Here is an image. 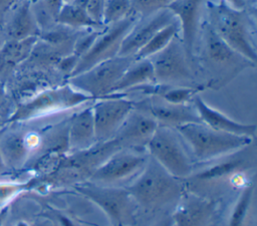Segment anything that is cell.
<instances>
[{
  "label": "cell",
  "mask_w": 257,
  "mask_h": 226,
  "mask_svg": "<svg viewBox=\"0 0 257 226\" xmlns=\"http://www.w3.org/2000/svg\"><path fill=\"white\" fill-rule=\"evenodd\" d=\"M8 39L23 40L38 37L41 29L37 23L30 0H23L16 5L3 30Z\"/></svg>",
  "instance_id": "cell-21"
},
{
  "label": "cell",
  "mask_w": 257,
  "mask_h": 226,
  "mask_svg": "<svg viewBox=\"0 0 257 226\" xmlns=\"http://www.w3.org/2000/svg\"><path fill=\"white\" fill-rule=\"evenodd\" d=\"M4 217H5V213H4V212H2V213L0 214V226H2V223H3Z\"/></svg>",
  "instance_id": "cell-41"
},
{
  "label": "cell",
  "mask_w": 257,
  "mask_h": 226,
  "mask_svg": "<svg viewBox=\"0 0 257 226\" xmlns=\"http://www.w3.org/2000/svg\"><path fill=\"white\" fill-rule=\"evenodd\" d=\"M91 105L74 114L67 127V150L70 153L89 149L96 144Z\"/></svg>",
  "instance_id": "cell-20"
},
{
  "label": "cell",
  "mask_w": 257,
  "mask_h": 226,
  "mask_svg": "<svg viewBox=\"0 0 257 226\" xmlns=\"http://www.w3.org/2000/svg\"><path fill=\"white\" fill-rule=\"evenodd\" d=\"M0 152L4 164L9 166L22 164L29 153L25 136L17 132L6 134L0 139Z\"/></svg>",
  "instance_id": "cell-24"
},
{
  "label": "cell",
  "mask_w": 257,
  "mask_h": 226,
  "mask_svg": "<svg viewBox=\"0 0 257 226\" xmlns=\"http://www.w3.org/2000/svg\"><path fill=\"white\" fill-rule=\"evenodd\" d=\"M52 219L55 222L56 226H82L80 222H78L72 214H65L64 211L53 210L52 211Z\"/></svg>",
  "instance_id": "cell-33"
},
{
  "label": "cell",
  "mask_w": 257,
  "mask_h": 226,
  "mask_svg": "<svg viewBox=\"0 0 257 226\" xmlns=\"http://www.w3.org/2000/svg\"><path fill=\"white\" fill-rule=\"evenodd\" d=\"M64 2H69V1H71V0H63Z\"/></svg>",
  "instance_id": "cell-43"
},
{
  "label": "cell",
  "mask_w": 257,
  "mask_h": 226,
  "mask_svg": "<svg viewBox=\"0 0 257 226\" xmlns=\"http://www.w3.org/2000/svg\"><path fill=\"white\" fill-rule=\"evenodd\" d=\"M93 100L90 96L76 90L68 83L57 88L47 89L24 103L13 116L14 121L29 120L47 114L76 107Z\"/></svg>",
  "instance_id": "cell-12"
},
{
  "label": "cell",
  "mask_w": 257,
  "mask_h": 226,
  "mask_svg": "<svg viewBox=\"0 0 257 226\" xmlns=\"http://www.w3.org/2000/svg\"><path fill=\"white\" fill-rule=\"evenodd\" d=\"M149 59L153 64L156 83L194 86L191 59L179 36H176L162 51Z\"/></svg>",
  "instance_id": "cell-10"
},
{
  "label": "cell",
  "mask_w": 257,
  "mask_h": 226,
  "mask_svg": "<svg viewBox=\"0 0 257 226\" xmlns=\"http://www.w3.org/2000/svg\"><path fill=\"white\" fill-rule=\"evenodd\" d=\"M73 188L80 196L99 207L111 225H134L139 208L124 187L103 186L83 181L74 184Z\"/></svg>",
  "instance_id": "cell-7"
},
{
  "label": "cell",
  "mask_w": 257,
  "mask_h": 226,
  "mask_svg": "<svg viewBox=\"0 0 257 226\" xmlns=\"http://www.w3.org/2000/svg\"><path fill=\"white\" fill-rule=\"evenodd\" d=\"M133 226H174L172 212H138Z\"/></svg>",
  "instance_id": "cell-29"
},
{
  "label": "cell",
  "mask_w": 257,
  "mask_h": 226,
  "mask_svg": "<svg viewBox=\"0 0 257 226\" xmlns=\"http://www.w3.org/2000/svg\"><path fill=\"white\" fill-rule=\"evenodd\" d=\"M158 127L150 115L134 107L112 140L120 149L147 152V145Z\"/></svg>",
  "instance_id": "cell-15"
},
{
  "label": "cell",
  "mask_w": 257,
  "mask_h": 226,
  "mask_svg": "<svg viewBox=\"0 0 257 226\" xmlns=\"http://www.w3.org/2000/svg\"><path fill=\"white\" fill-rule=\"evenodd\" d=\"M145 18L144 22H140L139 19L127 32L120 45L118 55L134 56L159 30L176 21L173 13L167 8Z\"/></svg>",
  "instance_id": "cell-17"
},
{
  "label": "cell",
  "mask_w": 257,
  "mask_h": 226,
  "mask_svg": "<svg viewBox=\"0 0 257 226\" xmlns=\"http://www.w3.org/2000/svg\"><path fill=\"white\" fill-rule=\"evenodd\" d=\"M4 168V162H3V159H2V156H1V152H0V172L3 170Z\"/></svg>",
  "instance_id": "cell-40"
},
{
  "label": "cell",
  "mask_w": 257,
  "mask_h": 226,
  "mask_svg": "<svg viewBox=\"0 0 257 226\" xmlns=\"http://www.w3.org/2000/svg\"><path fill=\"white\" fill-rule=\"evenodd\" d=\"M111 226H121V225H111Z\"/></svg>",
  "instance_id": "cell-44"
},
{
  "label": "cell",
  "mask_w": 257,
  "mask_h": 226,
  "mask_svg": "<svg viewBox=\"0 0 257 226\" xmlns=\"http://www.w3.org/2000/svg\"><path fill=\"white\" fill-rule=\"evenodd\" d=\"M57 22L72 28L102 29L103 27L91 20L85 8L77 6L71 2H65L62 5V8L57 17Z\"/></svg>",
  "instance_id": "cell-27"
},
{
  "label": "cell",
  "mask_w": 257,
  "mask_h": 226,
  "mask_svg": "<svg viewBox=\"0 0 257 226\" xmlns=\"http://www.w3.org/2000/svg\"><path fill=\"white\" fill-rule=\"evenodd\" d=\"M3 94H4V88H3V85L0 83V102H1V100H2Z\"/></svg>",
  "instance_id": "cell-38"
},
{
  "label": "cell",
  "mask_w": 257,
  "mask_h": 226,
  "mask_svg": "<svg viewBox=\"0 0 257 226\" xmlns=\"http://www.w3.org/2000/svg\"><path fill=\"white\" fill-rule=\"evenodd\" d=\"M210 226H216V224H215V222L214 223H212Z\"/></svg>",
  "instance_id": "cell-42"
},
{
  "label": "cell",
  "mask_w": 257,
  "mask_h": 226,
  "mask_svg": "<svg viewBox=\"0 0 257 226\" xmlns=\"http://www.w3.org/2000/svg\"><path fill=\"white\" fill-rule=\"evenodd\" d=\"M218 204L185 191L172 211L174 226H210L214 223Z\"/></svg>",
  "instance_id": "cell-16"
},
{
  "label": "cell",
  "mask_w": 257,
  "mask_h": 226,
  "mask_svg": "<svg viewBox=\"0 0 257 226\" xmlns=\"http://www.w3.org/2000/svg\"><path fill=\"white\" fill-rule=\"evenodd\" d=\"M225 1H226V0H225Z\"/></svg>",
  "instance_id": "cell-45"
},
{
  "label": "cell",
  "mask_w": 257,
  "mask_h": 226,
  "mask_svg": "<svg viewBox=\"0 0 257 226\" xmlns=\"http://www.w3.org/2000/svg\"><path fill=\"white\" fill-rule=\"evenodd\" d=\"M78 59L79 58L71 52L70 54L66 55L64 58H62L58 61V68L60 69V71L64 72L65 74H67L69 76L72 73V71L74 70V68L78 62Z\"/></svg>",
  "instance_id": "cell-34"
},
{
  "label": "cell",
  "mask_w": 257,
  "mask_h": 226,
  "mask_svg": "<svg viewBox=\"0 0 257 226\" xmlns=\"http://www.w3.org/2000/svg\"><path fill=\"white\" fill-rule=\"evenodd\" d=\"M204 0H174L167 6L178 19L182 42L190 59L193 58L196 38L200 27L201 7Z\"/></svg>",
  "instance_id": "cell-18"
},
{
  "label": "cell",
  "mask_w": 257,
  "mask_h": 226,
  "mask_svg": "<svg viewBox=\"0 0 257 226\" xmlns=\"http://www.w3.org/2000/svg\"><path fill=\"white\" fill-rule=\"evenodd\" d=\"M135 108L150 115L156 120L159 126L175 129L185 124L201 123L192 102L173 103L160 96L149 95L142 100L135 101Z\"/></svg>",
  "instance_id": "cell-14"
},
{
  "label": "cell",
  "mask_w": 257,
  "mask_h": 226,
  "mask_svg": "<svg viewBox=\"0 0 257 226\" xmlns=\"http://www.w3.org/2000/svg\"><path fill=\"white\" fill-rule=\"evenodd\" d=\"M133 12L130 0H105L102 12V25L108 26L119 22Z\"/></svg>",
  "instance_id": "cell-28"
},
{
  "label": "cell",
  "mask_w": 257,
  "mask_h": 226,
  "mask_svg": "<svg viewBox=\"0 0 257 226\" xmlns=\"http://www.w3.org/2000/svg\"><path fill=\"white\" fill-rule=\"evenodd\" d=\"M254 182L243 188L229 213L227 226H254Z\"/></svg>",
  "instance_id": "cell-23"
},
{
  "label": "cell",
  "mask_w": 257,
  "mask_h": 226,
  "mask_svg": "<svg viewBox=\"0 0 257 226\" xmlns=\"http://www.w3.org/2000/svg\"><path fill=\"white\" fill-rule=\"evenodd\" d=\"M148 159L147 152L120 149L96 167L87 181L103 186L125 187L143 171Z\"/></svg>",
  "instance_id": "cell-9"
},
{
  "label": "cell",
  "mask_w": 257,
  "mask_h": 226,
  "mask_svg": "<svg viewBox=\"0 0 257 226\" xmlns=\"http://www.w3.org/2000/svg\"><path fill=\"white\" fill-rule=\"evenodd\" d=\"M180 32L179 24L177 21H173L170 24L159 30L135 55L134 59H145L154 56L162 51Z\"/></svg>",
  "instance_id": "cell-26"
},
{
  "label": "cell",
  "mask_w": 257,
  "mask_h": 226,
  "mask_svg": "<svg viewBox=\"0 0 257 226\" xmlns=\"http://www.w3.org/2000/svg\"><path fill=\"white\" fill-rule=\"evenodd\" d=\"M18 0H0V15L4 14L10 10L13 6L17 4Z\"/></svg>",
  "instance_id": "cell-35"
},
{
  "label": "cell",
  "mask_w": 257,
  "mask_h": 226,
  "mask_svg": "<svg viewBox=\"0 0 257 226\" xmlns=\"http://www.w3.org/2000/svg\"><path fill=\"white\" fill-rule=\"evenodd\" d=\"M38 37L23 40L7 39L0 49V70L26 59L33 51Z\"/></svg>",
  "instance_id": "cell-25"
},
{
  "label": "cell",
  "mask_w": 257,
  "mask_h": 226,
  "mask_svg": "<svg viewBox=\"0 0 257 226\" xmlns=\"http://www.w3.org/2000/svg\"><path fill=\"white\" fill-rule=\"evenodd\" d=\"M209 25L237 53L256 64L257 50L248 15L225 0L208 5Z\"/></svg>",
  "instance_id": "cell-4"
},
{
  "label": "cell",
  "mask_w": 257,
  "mask_h": 226,
  "mask_svg": "<svg viewBox=\"0 0 257 226\" xmlns=\"http://www.w3.org/2000/svg\"><path fill=\"white\" fill-rule=\"evenodd\" d=\"M105 0H87L85 5V10L88 14V16L91 18L92 21H94L96 24L102 25V12H103V6H104ZM105 27V26H103Z\"/></svg>",
  "instance_id": "cell-32"
},
{
  "label": "cell",
  "mask_w": 257,
  "mask_h": 226,
  "mask_svg": "<svg viewBox=\"0 0 257 226\" xmlns=\"http://www.w3.org/2000/svg\"><path fill=\"white\" fill-rule=\"evenodd\" d=\"M139 212H169L185 192L183 181L171 175L149 156L143 171L125 187Z\"/></svg>",
  "instance_id": "cell-2"
},
{
  "label": "cell",
  "mask_w": 257,
  "mask_h": 226,
  "mask_svg": "<svg viewBox=\"0 0 257 226\" xmlns=\"http://www.w3.org/2000/svg\"><path fill=\"white\" fill-rule=\"evenodd\" d=\"M146 150L150 157L180 180L189 177L197 167L188 147L174 128L159 126Z\"/></svg>",
  "instance_id": "cell-6"
},
{
  "label": "cell",
  "mask_w": 257,
  "mask_h": 226,
  "mask_svg": "<svg viewBox=\"0 0 257 226\" xmlns=\"http://www.w3.org/2000/svg\"><path fill=\"white\" fill-rule=\"evenodd\" d=\"M175 130L188 147L196 164L211 162L253 143V138L219 132L203 123L185 124Z\"/></svg>",
  "instance_id": "cell-3"
},
{
  "label": "cell",
  "mask_w": 257,
  "mask_h": 226,
  "mask_svg": "<svg viewBox=\"0 0 257 226\" xmlns=\"http://www.w3.org/2000/svg\"><path fill=\"white\" fill-rule=\"evenodd\" d=\"M5 34H4V32H3V30H0V49H1V47L3 46V44L5 43Z\"/></svg>",
  "instance_id": "cell-37"
},
{
  "label": "cell",
  "mask_w": 257,
  "mask_h": 226,
  "mask_svg": "<svg viewBox=\"0 0 257 226\" xmlns=\"http://www.w3.org/2000/svg\"><path fill=\"white\" fill-rule=\"evenodd\" d=\"M17 188L14 186H0V201L6 197H10L14 194Z\"/></svg>",
  "instance_id": "cell-36"
},
{
  "label": "cell",
  "mask_w": 257,
  "mask_h": 226,
  "mask_svg": "<svg viewBox=\"0 0 257 226\" xmlns=\"http://www.w3.org/2000/svg\"><path fill=\"white\" fill-rule=\"evenodd\" d=\"M134 107V100L119 94L97 99L91 105L96 142L111 140Z\"/></svg>",
  "instance_id": "cell-13"
},
{
  "label": "cell",
  "mask_w": 257,
  "mask_h": 226,
  "mask_svg": "<svg viewBox=\"0 0 257 226\" xmlns=\"http://www.w3.org/2000/svg\"><path fill=\"white\" fill-rule=\"evenodd\" d=\"M250 145L205 163L201 169L182 180L185 191L218 202L225 196L239 194L247 185L253 183L256 170V151Z\"/></svg>",
  "instance_id": "cell-1"
},
{
  "label": "cell",
  "mask_w": 257,
  "mask_h": 226,
  "mask_svg": "<svg viewBox=\"0 0 257 226\" xmlns=\"http://www.w3.org/2000/svg\"><path fill=\"white\" fill-rule=\"evenodd\" d=\"M134 60V56L116 55L68 77V84L93 100L105 97Z\"/></svg>",
  "instance_id": "cell-8"
},
{
  "label": "cell",
  "mask_w": 257,
  "mask_h": 226,
  "mask_svg": "<svg viewBox=\"0 0 257 226\" xmlns=\"http://www.w3.org/2000/svg\"><path fill=\"white\" fill-rule=\"evenodd\" d=\"M155 73L149 58L134 60L112 87L110 94H119L132 91L138 87L155 83Z\"/></svg>",
  "instance_id": "cell-22"
},
{
  "label": "cell",
  "mask_w": 257,
  "mask_h": 226,
  "mask_svg": "<svg viewBox=\"0 0 257 226\" xmlns=\"http://www.w3.org/2000/svg\"><path fill=\"white\" fill-rule=\"evenodd\" d=\"M16 226H29V224H28L27 222H25V221H19V222L16 224Z\"/></svg>",
  "instance_id": "cell-39"
},
{
  "label": "cell",
  "mask_w": 257,
  "mask_h": 226,
  "mask_svg": "<svg viewBox=\"0 0 257 226\" xmlns=\"http://www.w3.org/2000/svg\"><path fill=\"white\" fill-rule=\"evenodd\" d=\"M202 36L203 60L209 73V79L205 83L206 87L218 89L226 85L244 68L255 66L227 45L209 23L203 25Z\"/></svg>",
  "instance_id": "cell-5"
},
{
  "label": "cell",
  "mask_w": 257,
  "mask_h": 226,
  "mask_svg": "<svg viewBox=\"0 0 257 226\" xmlns=\"http://www.w3.org/2000/svg\"><path fill=\"white\" fill-rule=\"evenodd\" d=\"M102 29H96L94 31H91L83 36H80L76 39L73 47H72V53L76 55L78 58H80L92 45L94 40L96 39L97 35Z\"/></svg>",
  "instance_id": "cell-31"
},
{
  "label": "cell",
  "mask_w": 257,
  "mask_h": 226,
  "mask_svg": "<svg viewBox=\"0 0 257 226\" xmlns=\"http://www.w3.org/2000/svg\"><path fill=\"white\" fill-rule=\"evenodd\" d=\"M133 10L141 17H147L167 6L174 0H130Z\"/></svg>",
  "instance_id": "cell-30"
},
{
  "label": "cell",
  "mask_w": 257,
  "mask_h": 226,
  "mask_svg": "<svg viewBox=\"0 0 257 226\" xmlns=\"http://www.w3.org/2000/svg\"><path fill=\"white\" fill-rule=\"evenodd\" d=\"M140 18L141 16L134 11L121 21L105 26L90 48L78 59L74 70L68 77L79 74L101 61L118 55L123 38Z\"/></svg>",
  "instance_id": "cell-11"
},
{
  "label": "cell",
  "mask_w": 257,
  "mask_h": 226,
  "mask_svg": "<svg viewBox=\"0 0 257 226\" xmlns=\"http://www.w3.org/2000/svg\"><path fill=\"white\" fill-rule=\"evenodd\" d=\"M192 103L195 106L201 123L206 126L223 133H228L237 136H244L249 138H255L256 135V125L239 123L220 110L209 105L199 94H196Z\"/></svg>",
  "instance_id": "cell-19"
}]
</instances>
